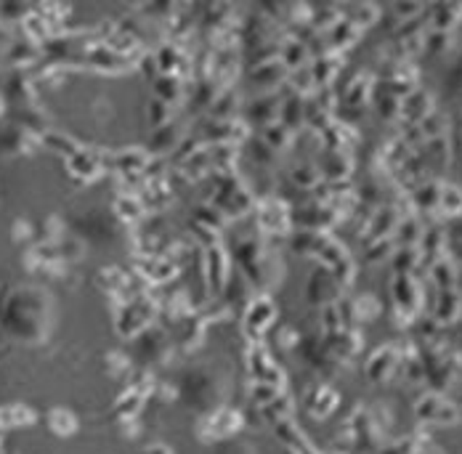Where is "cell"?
<instances>
[{
  "mask_svg": "<svg viewBox=\"0 0 462 454\" xmlns=\"http://www.w3.org/2000/svg\"><path fill=\"white\" fill-rule=\"evenodd\" d=\"M462 303H460V295L457 292H451V289H446L444 295H441L439 300V309H436V316H439L441 321H451L457 313H460Z\"/></svg>",
  "mask_w": 462,
  "mask_h": 454,
  "instance_id": "cell-1",
  "label": "cell"
},
{
  "mask_svg": "<svg viewBox=\"0 0 462 454\" xmlns=\"http://www.w3.org/2000/svg\"><path fill=\"white\" fill-rule=\"evenodd\" d=\"M457 16H462V6H446V8H436V27H439V32H444V30L454 27Z\"/></svg>",
  "mask_w": 462,
  "mask_h": 454,
  "instance_id": "cell-2",
  "label": "cell"
},
{
  "mask_svg": "<svg viewBox=\"0 0 462 454\" xmlns=\"http://www.w3.org/2000/svg\"><path fill=\"white\" fill-rule=\"evenodd\" d=\"M439 202L449 213H460L462 210V191H460V189H454V186H446L439 194Z\"/></svg>",
  "mask_w": 462,
  "mask_h": 454,
  "instance_id": "cell-3",
  "label": "cell"
},
{
  "mask_svg": "<svg viewBox=\"0 0 462 454\" xmlns=\"http://www.w3.org/2000/svg\"><path fill=\"white\" fill-rule=\"evenodd\" d=\"M433 277H436V282H439L441 287L449 289L451 285H454V266L446 263V261H439L436 268H433Z\"/></svg>",
  "mask_w": 462,
  "mask_h": 454,
  "instance_id": "cell-4",
  "label": "cell"
},
{
  "mask_svg": "<svg viewBox=\"0 0 462 454\" xmlns=\"http://www.w3.org/2000/svg\"><path fill=\"white\" fill-rule=\"evenodd\" d=\"M396 11L401 13V16H409V13H417V11H420V6H398Z\"/></svg>",
  "mask_w": 462,
  "mask_h": 454,
  "instance_id": "cell-5",
  "label": "cell"
}]
</instances>
